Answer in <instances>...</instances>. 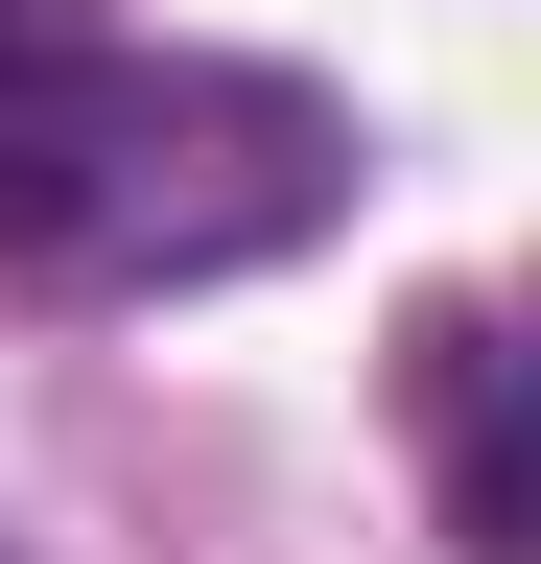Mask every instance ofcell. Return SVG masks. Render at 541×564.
<instances>
[{"mask_svg": "<svg viewBox=\"0 0 541 564\" xmlns=\"http://www.w3.org/2000/svg\"><path fill=\"white\" fill-rule=\"evenodd\" d=\"M213 118H236L213 70H142L118 24L0 47V259H24V282H188V259H259L283 212H259V188H188Z\"/></svg>", "mask_w": 541, "mask_h": 564, "instance_id": "6da1fadb", "label": "cell"}, {"mask_svg": "<svg viewBox=\"0 0 541 564\" xmlns=\"http://www.w3.org/2000/svg\"><path fill=\"white\" fill-rule=\"evenodd\" d=\"M424 400H447V541L518 564L541 494H518V377H495V329H470V306H424Z\"/></svg>", "mask_w": 541, "mask_h": 564, "instance_id": "7a4b0ae2", "label": "cell"}, {"mask_svg": "<svg viewBox=\"0 0 541 564\" xmlns=\"http://www.w3.org/2000/svg\"><path fill=\"white\" fill-rule=\"evenodd\" d=\"M72 24H95V0H0V47H72Z\"/></svg>", "mask_w": 541, "mask_h": 564, "instance_id": "3957f363", "label": "cell"}]
</instances>
